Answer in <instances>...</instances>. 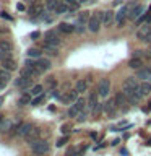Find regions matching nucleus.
Returning <instances> with one entry per match:
<instances>
[{"label":"nucleus","mask_w":151,"mask_h":156,"mask_svg":"<svg viewBox=\"0 0 151 156\" xmlns=\"http://www.w3.org/2000/svg\"><path fill=\"white\" fill-rule=\"evenodd\" d=\"M44 39L51 44H55V46H58V44L62 42V39H60V36H58V33L55 29H49V31L44 34Z\"/></svg>","instance_id":"nucleus-11"},{"label":"nucleus","mask_w":151,"mask_h":156,"mask_svg":"<svg viewBox=\"0 0 151 156\" xmlns=\"http://www.w3.org/2000/svg\"><path fill=\"white\" fill-rule=\"evenodd\" d=\"M46 86H47V88H51V90H54V88L57 86V78H54V76L47 78V83H46Z\"/></svg>","instance_id":"nucleus-38"},{"label":"nucleus","mask_w":151,"mask_h":156,"mask_svg":"<svg viewBox=\"0 0 151 156\" xmlns=\"http://www.w3.org/2000/svg\"><path fill=\"white\" fill-rule=\"evenodd\" d=\"M75 154H76V150L73 148V146H72V148H68L67 153H65V156H75Z\"/></svg>","instance_id":"nucleus-41"},{"label":"nucleus","mask_w":151,"mask_h":156,"mask_svg":"<svg viewBox=\"0 0 151 156\" xmlns=\"http://www.w3.org/2000/svg\"><path fill=\"white\" fill-rule=\"evenodd\" d=\"M36 67L44 73V72L51 70L52 63H51V60H49V58H37V60H36Z\"/></svg>","instance_id":"nucleus-17"},{"label":"nucleus","mask_w":151,"mask_h":156,"mask_svg":"<svg viewBox=\"0 0 151 156\" xmlns=\"http://www.w3.org/2000/svg\"><path fill=\"white\" fill-rule=\"evenodd\" d=\"M44 12H46V8H44V5L39 3V2L31 5L29 10H28V13H29V16H31V18H41L44 15Z\"/></svg>","instance_id":"nucleus-9"},{"label":"nucleus","mask_w":151,"mask_h":156,"mask_svg":"<svg viewBox=\"0 0 151 156\" xmlns=\"http://www.w3.org/2000/svg\"><path fill=\"white\" fill-rule=\"evenodd\" d=\"M85 107H86V101L78 98V99L72 104L70 109H68V117H78V115H80V112L85 109Z\"/></svg>","instance_id":"nucleus-5"},{"label":"nucleus","mask_w":151,"mask_h":156,"mask_svg":"<svg viewBox=\"0 0 151 156\" xmlns=\"http://www.w3.org/2000/svg\"><path fill=\"white\" fill-rule=\"evenodd\" d=\"M44 99H46V96H44V94H39V96H36V98H33V102H31V104H33V106H41L42 102H44Z\"/></svg>","instance_id":"nucleus-37"},{"label":"nucleus","mask_w":151,"mask_h":156,"mask_svg":"<svg viewBox=\"0 0 151 156\" xmlns=\"http://www.w3.org/2000/svg\"><path fill=\"white\" fill-rule=\"evenodd\" d=\"M140 88V83H138V78H135V76H128V78H125V81H124V85H122V90H138Z\"/></svg>","instance_id":"nucleus-13"},{"label":"nucleus","mask_w":151,"mask_h":156,"mask_svg":"<svg viewBox=\"0 0 151 156\" xmlns=\"http://www.w3.org/2000/svg\"><path fill=\"white\" fill-rule=\"evenodd\" d=\"M16 10H19V12H24V10H26V7H24V3H16Z\"/></svg>","instance_id":"nucleus-42"},{"label":"nucleus","mask_w":151,"mask_h":156,"mask_svg":"<svg viewBox=\"0 0 151 156\" xmlns=\"http://www.w3.org/2000/svg\"><path fill=\"white\" fill-rule=\"evenodd\" d=\"M136 78L138 80H143V81H151V70L149 68H140L136 72Z\"/></svg>","instance_id":"nucleus-22"},{"label":"nucleus","mask_w":151,"mask_h":156,"mask_svg":"<svg viewBox=\"0 0 151 156\" xmlns=\"http://www.w3.org/2000/svg\"><path fill=\"white\" fill-rule=\"evenodd\" d=\"M85 119H86V112H80V115H78V120L81 122V120H85Z\"/></svg>","instance_id":"nucleus-43"},{"label":"nucleus","mask_w":151,"mask_h":156,"mask_svg":"<svg viewBox=\"0 0 151 156\" xmlns=\"http://www.w3.org/2000/svg\"><path fill=\"white\" fill-rule=\"evenodd\" d=\"M31 151L34 154H44V153H47L49 151V143L46 140H36V141H33L31 143Z\"/></svg>","instance_id":"nucleus-4"},{"label":"nucleus","mask_w":151,"mask_h":156,"mask_svg":"<svg viewBox=\"0 0 151 156\" xmlns=\"http://www.w3.org/2000/svg\"><path fill=\"white\" fill-rule=\"evenodd\" d=\"M39 36H41V33H39V31H34V33H31V37H33V39H37Z\"/></svg>","instance_id":"nucleus-44"},{"label":"nucleus","mask_w":151,"mask_h":156,"mask_svg":"<svg viewBox=\"0 0 151 156\" xmlns=\"http://www.w3.org/2000/svg\"><path fill=\"white\" fill-rule=\"evenodd\" d=\"M39 136H41V129H33V130L26 135V141H28L29 145H31L33 141L39 140Z\"/></svg>","instance_id":"nucleus-25"},{"label":"nucleus","mask_w":151,"mask_h":156,"mask_svg":"<svg viewBox=\"0 0 151 156\" xmlns=\"http://www.w3.org/2000/svg\"><path fill=\"white\" fill-rule=\"evenodd\" d=\"M114 99H115V102H117V107H122L124 104H127V102H128V101H127V96L124 94V91L119 93V94H115Z\"/></svg>","instance_id":"nucleus-31"},{"label":"nucleus","mask_w":151,"mask_h":156,"mask_svg":"<svg viewBox=\"0 0 151 156\" xmlns=\"http://www.w3.org/2000/svg\"><path fill=\"white\" fill-rule=\"evenodd\" d=\"M97 98H99V94H97V93H96V94H91V96H90V99H88V102H86V107H88V109L93 111V107L97 104Z\"/></svg>","instance_id":"nucleus-32"},{"label":"nucleus","mask_w":151,"mask_h":156,"mask_svg":"<svg viewBox=\"0 0 151 156\" xmlns=\"http://www.w3.org/2000/svg\"><path fill=\"white\" fill-rule=\"evenodd\" d=\"M141 65H143V62H141L140 57H133V58H130V62H128V67H130V68H135V70L143 68Z\"/></svg>","instance_id":"nucleus-30"},{"label":"nucleus","mask_w":151,"mask_h":156,"mask_svg":"<svg viewBox=\"0 0 151 156\" xmlns=\"http://www.w3.org/2000/svg\"><path fill=\"white\" fill-rule=\"evenodd\" d=\"M112 23H115V13L114 12H102V26L109 28L112 26Z\"/></svg>","instance_id":"nucleus-14"},{"label":"nucleus","mask_w":151,"mask_h":156,"mask_svg":"<svg viewBox=\"0 0 151 156\" xmlns=\"http://www.w3.org/2000/svg\"><path fill=\"white\" fill-rule=\"evenodd\" d=\"M54 2H55V12H57V15H63V13L70 12L68 5L63 2V0H54Z\"/></svg>","instance_id":"nucleus-21"},{"label":"nucleus","mask_w":151,"mask_h":156,"mask_svg":"<svg viewBox=\"0 0 151 156\" xmlns=\"http://www.w3.org/2000/svg\"><path fill=\"white\" fill-rule=\"evenodd\" d=\"M33 129H34L33 124H29V122H24V124H19V125H18L16 133H18V136H23V138H26V135H28Z\"/></svg>","instance_id":"nucleus-16"},{"label":"nucleus","mask_w":151,"mask_h":156,"mask_svg":"<svg viewBox=\"0 0 151 156\" xmlns=\"http://www.w3.org/2000/svg\"><path fill=\"white\" fill-rule=\"evenodd\" d=\"M28 3H29V7H31V5H34V3H37V0H28Z\"/></svg>","instance_id":"nucleus-46"},{"label":"nucleus","mask_w":151,"mask_h":156,"mask_svg":"<svg viewBox=\"0 0 151 156\" xmlns=\"http://www.w3.org/2000/svg\"><path fill=\"white\" fill-rule=\"evenodd\" d=\"M2 67L5 68V70H8V72H13V70H16V68H18L16 60H15L13 57H10V58H5V60H2Z\"/></svg>","instance_id":"nucleus-19"},{"label":"nucleus","mask_w":151,"mask_h":156,"mask_svg":"<svg viewBox=\"0 0 151 156\" xmlns=\"http://www.w3.org/2000/svg\"><path fill=\"white\" fill-rule=\"evenodd\" d=\"M42 49H44L47 54H51V55H57V54H58V46H55V44H51V42H47V41H44Z\"/></svg>","instance_id":"nucleus-23"},{"label":"nucleus","mask_w":151,"mask_h":156,"mask_svg":"<svg viewBox=\"0 0 151 156\" xmlns=\"http://www.w3.org/2000/svg\"><path fill=\"white\" fill-rule=\"evenodd\" d=\"M102 26V12L99 13H93L90 21H88V29H90L91 33H97Z\"/></svg>","instance_id":"nucleus-2"},{"label":"nucleus","mask_w":151,"mask_h":156,"mask_svg":"<svg viewBox=\"0 0 151 156\" xmlns=\"http://www.w3.org/2000/svg\"><path fill=\"white\" fill-rule=\"evenodd\" d=\"M0 16H2V18H5V20H12V16H8L7 13H2V15H0Z\"/></svg>","instance_id":"nucleus-45"},{"label":"nucleus","mask_w":151,"mask_h":156,"mask_svg":"<svg viewBox=\"0 0 151 156\" xmlns=\"http://www.w3.org/2000/svg\"><path fill=\"white\" fill-rule=\"evenodd\" d=\"M88 83H90V80H80V81H76V85H75V90L80 93H85L88 90Z\"/></svg>","instance_id":"nucleus-29"},{"label":"nucleus","mask_w":151,"mask_h":156,"mask_svg":"<svg viewBox=\"0 0 151 156\" xmlns=\"http://www.w3.org/2000/svg\"><path fill=\"white\" fill-rule=\"evenodd\" d=\"M109 91H111V81L107 78H102L97 83V94H99V98H107L109 96Z\"/></svg>","instance_id":"nucleus-6"},{"label":"nucleus","mask_w":151,"mask_h":156,"mask_svg":"<svg viewBox=\"0 0 151 156\" xmlns=\"http://www.w3.org/2000/svg\"><path fill=\"white\" fill-rule=\"evenodd\" d=\"M78 2H80V3H81V2H91V0H78Z\"/></svg>","instance_id":"nucleus-49"},{"label":"nucleus","mask_w":151,"mask_h":156,"mask_svg":"<svg viewBox=\"0 0 151 156\" xmlns=\"http://www.w3.org/2000/svg\"><path fill=\"white\" fill-rule=\"evenodd\" d=\"M149 145H151V140H149Z\"/></svg>","instance_id":"nucleus-51"},{"label":"nucleus","mask_w":151,"mask_h":156,"mask_svg":"<svg viewBox=\"0 0 151 156\" xmlns=\"http://www.w3.org/2000/svg\"><path fill=\"white\" fill-rule=\"evenodd\" d=\"M148 42H149V44H151V37H149V39H148Z\"/></svg>","instance_id":"nucleus-50"},{"label":"nucleus","mask_w":151,"mask_h":156,"mask_svg":"<svg viewBox=\"0 0 151 156\" xmlns=\"http://www.w3.org/2000/svg\"><path fill=\"white\" fill-rule=\"evenodd\" d=\"M33 102V94L31 93H23L21 96H19V99H18V104H21V106H26V104H31Z\"/></svg>","instance_id":"nucleus-26"},{"label":"nucleus","mask_w":151,"mask_h":156,"mask_svg":"<svg viewBox=\"0 0 151 156\" xmlns=\"http://www.w3.org/2000/svg\"><path fill=\"white\" fill-rule=\"evenodd\" d=\"M10 78H12V76H10L8 70H5V68H3V70H0V90H2V88L10 81Z\"/></svg>","instance_id":"nucleus-27"},{"label":"nucleus","mask_w":151,"mask_h":156,"mask_svg":"<svg viewBox=\"0 0 151 156\" xmlns=\"http://www.w3.org/2000/svg\"><path fill=\"white\" fill-rule=\"evenodd\" d=\"M13 42L10 39H0V52H12Z\"/></svg>","instance_id":"nucleus-24"},{"label":"nucleus","mask_w":151,"mask_h":156,"mask_svg":"<svg viewBox=\"0 0 151 156\" xmlns=\"http://www.w3.org/2000/svg\"><path fill=\"white\" fill-rule=\"evenodd\" d=\"M28 57L29 58H39V57H41V51H39V49H29V51H28Z\"/></svg>","instance_id":"nucleus-36"},{"label":"nucleus","mask_w":151,"mask_h":156,"mask_svg":"<svg viewBox=\"0 0 151 156\" xmlns=\"http://www.w3.org/2000/svg\"><path fill=\"white\" fill-rule=\"evenodd\" d=\"M143 13H145V7H143V5H140V3H136V5H133V8L130 10L128 18L130 20H138Z\"/></svg>","instance_id":"nucleus-15"},{"label":"nucleus","mask_w":151,"mask_h":156,"mask_svg":"<svg viewBox=\"0 0 151 156\" xmlns=\"http://www.w3.org/2000/svg\"><path fill=\"white\" fill-rule=\"evenodd\" d=\"M10 129H12V122H10L8 119H3L2 122H0V130L2 132H7Z\"/></svg>","instance_id":"nucleus-35"},{"label":"nucleus","mask_w":151,"mask_h":156,"mask_svg":"<svg viewBox=\"0 0 151 156\" xmlns=\"http://www.w3.org/2000/svg\"><path fill=\"white\" fill-rule=\"evenodd\" d=\"M133 5L135 3H128V5H125V7H122L119 12L115 13V24L119 28L124 26V23H125V20L128 18V13H130V10L133 8Z\"/></svg>","instance_id":"nucleus-1"},{"label":"nucleus","mask_w":151,"mask_h":156,"mask_svg":"<svg viewBox=\"0 0 151 156\" xmlns=\"http://www.w3.org/2000/svg\"><path fill=\"white\" fill-rule=\"evenodd\" d=\"M63 2L68 5L70 12H76V10L80 8V2H78V0H63Z\"/></svg>","instance_id":"nucleus-33"},{"label":"nucleus","mask_w":151,"mask_h":156,"mask_svg":"<svg viewBox=\"0 0 151 156\" xmlns=\"http://www.w3.org/2000/svg\"><path fill=\"white\" fill-rule=\"evenodd\" d=\"M78 94H80V93H78L76 90H73V91H65L62 94V102L63 104H73V102H75L76 99H78Z\"/></svg>","instance_id":"nucleus-10"},{"label":"nucleus","mask_w":151,"mask_h":156,"mask_svg":"<svg viewBox=\"0 0 151 156\" xmlns=\"http://www.w3.org/2000/svg\"><path fill=\"white\" fill-rule=\"evenodd\" d=\"M120 3H124V0H114V5H120Z\"/></svg>","instance_id":"nucleus-47"},{"label":"nucleus","mask_w":151,"mask_h":156,"mask_svg":"<svg viewBox=\"0 0 151 156\" xmlns=\"http://www.w3.org/2000/svg\"><path fill=\"white\" fill-rule=\"evenodd\" d=\"M33 80L34 78H28V76H19L16 81H15V85H16V88H19V90H28V88H33Z\"/></svg>","instance_id":"nucleus-12"},{"label":"nucleus","mask_w":151,"mask_h":156,"mask_svg":"<svg viewBox=\"0 0 151 156\" xmlns=\"http://www.w3.org/2000/svg\"><path fill=\"white\" fill-rule=\"evenodd\" d=\"M68 140H70V138H68L67 135H63V136H62L60 140H57V143H55V145H57V146H63V145H65V143H67Z\"/></svg>","instance_id":"nucleus-39"},{"label":"nucleus","mask_w":151,"mask_h":156,"mask_svg":"<svg viewBox=\"0 0 151 156\" xmlns=\"http://www.w3.org/2000/svg\"><path fill=\"white\" fill-rule=\"evenodd\" d=\"M148 104H149V106H148V111H151V99H149V102H148Z\"/></svg>","instance_id":"nucleus-48"},{"label":"nucleus","mask_w":151,"mask_h":156,"mask_svg":"<svg viewBox=\"0 0 151 156\" xmlns=\"http://www.w3.org/2000/svg\"><path fill=\"white\" fill-rule=\"evenodd\" d=\"M151 37V24L149 23H145L136 29V39L138 41H143V42H148V39Z\"/></svg>","instance_id":"nucleus-3"},{"label":"nucleus","mask_w":151,"mask_h":156,"mask_svg":"<svg viewBox=\"0 0 151 156\" xmlns=\"http://www.w3.org/2000/svg\"><path fill=\"white\" fill-rule=\"evenodd\" d=\"M124 94L127 96V101L130 102V104H138V102L141 101V93L138 90H125Z\"/></svg>","instance_id":"nucleus-7"},{"label":"nucleus","mask_w":151,"mask_h":156,"mask_svg":"<svg viewBox=\"0 0 151 156\" xmlns=\"http://www.w3.org/2000/svg\"><path fill=\"white\" fill-rule=\"evenodd\" d=\"M41 73H42V72L39 70L36 65H26L24 68H21L19 75H21V76H28V78H34V76H39Z\"/></svg>","instance_id":"nucleus-8"},{"label":"nucleus","mask_w":151,"mask_h":156,"mask_svg":"<svg viewBox=\"0 0 151 156\" xmlns=\"http://www.w3.org/2000/svg\"><path fill=\"white\" fill-rule=\"evenodd\" d=\"M42 91H44V86H42V85H34L29 93L33 94V98H36V96H39V94H42Z\"/></svg>","instance_id":"nucleus-34"},{"label":"nucleus","mask_w":151,"mask_h":156,"mask_svg":"<svg viewBox=\"0 0 151 156\" xmlns=\"http://www.w3.org/2000/svg\"><path fill=\"white\" fill-rule=\"evenodd\" d=\"M57 29H58L60 33H63V34H72V33L76 31V28L73 26V24H68V23H58Z\"/></svg>","instance_id":"nucleus-20"},{"label":"nucleus","mask_w":151,"mask_h":156,"mask_svg":"<svg viewBox=\"0 0 151 156\" xmlns=\"http://www.w3.org/2000/svg\"><path fill=\"white\" fill-rule=\"evenodd\" d=\"M138 91L141 93V96L149 94V93H151V81H143V83H140Z\"/></svg>","instance_id":"nucleus-28"},{"label":"nucleus","mask_w":151,"mask_h":156,"mask_svg":"<svg viewBox=\"0 0 151 156\" xmlns=\"http://www.w3.org/2000/svg\"><path fill=\"white\" fill-rule=\"evenodd\" d=\"M102 106H104V112H106V114H114V112H115L117 109H119V107H117V102H115L114 98H112V99H109V101H106Z\"/></svg>","instance_id":"nucleus-18"},{"label":"nucleus","mask_w":151,"mask_h":156,"mask_svg":"<svg viewBox=\"0 0 151 156\" xmlns=\"http://www.w3.org/2000/svg\"><path fill=\"white\" fill-rule=\"evenodd\" d=\"M70 129H72V127H70V124H63V125L60 127V132H62L63 135H67L68 132H70Z\"/></svg>","instance_id":"nucleus-40"}]
</instances>
